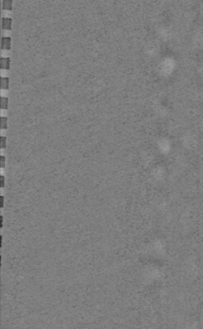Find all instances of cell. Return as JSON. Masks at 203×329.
Masks as SVG:
<instances>
[{
  "mask_svg": "<svg viewBox=\"0 0 203 329\" xmlns=\"http://www.w3.org/2000/svg\"><path fill=\"white\" fill-rule=\"evenodd\" d=\"M10 45H11V40L8 37H4L2 38L1 41V47L2 49H10Z\"/></svg>",
  "mask_w": 203,
  "mask_h": 329,
  "instance_id": "1",
  "label": "cell"
},
{
  "mask_svg": "<svg viewBox=\"0 0 203 329\" xmlns=\"http://www.w3.org/2000/svg\"><path fill=\"white\" fill-rule=\"evenodd\" d=\"M12 19L9 17H3L2 18V28L3 29H11Z\"/></svg>",
  "mask_w": 203,
  "mask_h": 329,
  "instance_id": "2",
  "label": "cell"
},
{
  "mask_svg": "<svg viewBox=\"0 0 203 329\" xmlns=\"http://www.w3.org/2000/svg\"><path fill=\"white\" fill-rule=\"evenodd\" d=\"M10 67V59L9 58H1L0 60V68L1 69H5V70H8Z\"/></svg>",
  "mask_w": 203,
  "mask_h": 329,
  "instance_id": "3",
  "label": "cell"
},
{
  "mask_svg": "<svg viewBox=\"0 0 203 329\" xmlns=\"http://www.w3.org/2000/svg\"><path fill=\"white\" fill-rule=\"evenodd\" d=\"M0 85L2 89H7L9 86V78L8 77H1L0 78Z\"/></svg>",
  "mask_w": 203,
  "mask_h": 329,
  "instance_id": "4",
  "label": "cell"
},
{
  "mask_svg": "<svg viewBox=\"0 0 203 329\" xmlns=\"http://www.w3.org/2000/svg\"><path fill=\"white\" fill-rule=\"evenodd\" d=\"M7 106H8V99H7V97H1V98H0V107L2 108V109H6Z\"/></svg>",
  "mask_w": 203,
  "mask_h": 329,
  "instance_id": "5",
  "label": "cell"
},
{
  "mask_svg": "<svg viewBox=\"0 0 203 329\" xmlns=\"http://www.w3.org/2000/svg\"><path fill=\"white\" fill-rule=\"evenodd\" d=\"M3 9H5V10H11L12 0H4L3 1Z\"/></svg>",
  "mask_w": 203,
  "mask_h": 329,
  "instance_id": "6",
  "label": "cell"
},
{
  "mask_svg": "<svg viewBox=\"0 0 203 329\" xmlns=\"http://www.w3.org/2000/svg\"><path fill=\"white\" fill-rule=\"evenodd\" d=\"M0 126H1V129H6L7 128V119L5 117L0 118Z\"/></svg>",
  "mask_w": 203,
  "mask_h": 329,
  "instance_id": "7",
  "label": "cell"
},
{
  "mask_svg": "<svg viewBox=\"0 0 203 329\" xmlns=\"http://www.w3.org/2000/svg\"><path fill=\"white\" fill-rule=\"evenodd\" d=\"M0 146L1 148H5L6 147V138L5 137H0Z\"/></svg>",
  "mask_w": 203,
  "mask_h": 329,
  "instance_id": "8",
  "label": "cell"
},
{
  "mask_svg": "<svg viewBox=\"0 0 203 329\" xmlns=\"http://www.w3.org/2000/svg\"><path fill=\"white\" fill-rule=\"evenodd\" d=\"M0 161H1L0 166H1V167H4V166H5V157L1 156V157H0Z\"/></svg>",
  "mask_w": 203,
  "mask_h": 329,
  "instance_id": "9",
  "label": "cell"
},
{
  "mask_svg": "<svg viewBox=\"0 0 203 329\" xmlns=\"http://www.w3.org/2000/svg\"><path fill=\"white\" fill-rule=\"evenodd\" d=\"M4 183H5V179H4L3 176H1V177H0V186H1V187L4 186Z\"/></svg>",
  "mask_w": 203,
  "mask_h": 329,
  "instance_id": "10",
  "label": "cell"
},
{
  "mask_svg": "<svg viewBox=\"0 0 203 329\" xmlns=\"http://www.w3.org/2000/svg\"><path fill=\"white\" fill-rule=\"evenodd\" d=\"M3 204H4V197L1 196V197H0V207H1V208L3 207Z\"/></svg>",
  "mask_w": 203,
  "mask_h": 329,
  "instance_id": "11",
  "label": "cell"
}]
</instances>
